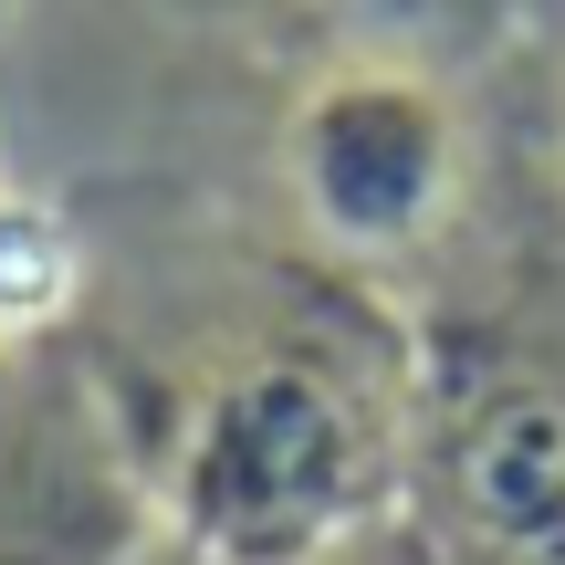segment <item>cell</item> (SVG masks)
Masks as SVG:
<instances>
[{
    "label": "cell",
    "mask_w": 565,
    "mask_h": 565,
    "mask_svg": "<svg viewBox=\"0 0 565 565\" xmlns=\"http://www.w3.org/2000/svg\"><path fill=\"white\" fill-rule=\"evenodd\" d=\"M158 513L210 565H303L387 513V429L335 356L263 345L200 387Z\"/></svg>",
    "instance_id": "cell-1"
},
{
    "label": "cell",
    "mask_w": 565,
    "mask_h": 565,
    "mask_svg": "<svg viewBox=\"0 0 565 565\" xmlns=\"http://www.w3.org/2000/svg\"><path fill=\"white\" fill-rule=\"evenodd\" d=\"M282 179L335 252H408L440 231L450 189H461V126H450L440 84L398 74V63H345L294 105Z\"/></svg>",
    "instance_id": "cell-2"
},
{
    "label": "cell",
    "mask_w": 565,
    "mask_h": 565,
    "mask_svg": "<svg viewBox=\"0 0 565 565\" xmlns=\"http://www.w3.org/2000/svg\"><path fill=\"white\" fill-rule=\"evenodd\" d=\"M158 534V482L95 429V408L0 419V565H137Z\"/></svg>",
    "instance_id": "cell-3"
},
{
    "label": "cell",
    "mask_w": 565,
    "mask_h": 565,
    "mask_svg": "<svg viewBox=\"0 0 565 565\" xmlns=\"http://www.w3.org/2000/svg\"><path fill=\"white\" fill-rule=\"evenodd\" d=\"M450 492L503 565H565V377H503L450 429Z\"/></svg>",
    "instance_id": "cell-4"
},
{
    "label": "cell",
    "mask_w": 565,
    "mask_h": 565,
    "mask_svg": "<svg viewBox=\"0 0 565 565\" xmlns=\"http://www.w3.org/2000/svg\"><path fill=\"white\" fill-rule=\"evenodd\" d=\"M74 303V242H63L53 210L0 200V356H11L21 324H53Z\"/></svg>",
    "instance_id": "cell-5"
},
{
    "label": "cell",
    "mask_w": 565,
    "mask_h": 565,
    "mask_svg": "<svg viewBox=\"0 0 565 565\" xmlns=\"http://www.w3.org/2000/svg\"><path fill=\"white\" fill-rule=\"evenodd\" d=\"M303 565H450V545L419 524V513H398V503H387L377 524L335 534V545H324V555H303Z\"/></svg>",
    "instance_id": "cell-6"
},
{
    "label": "cell",
    "mask_w": 565,
    "mask_h": 565,
    "mask_svg": "<svg viewBox=\"0 0 565 565\" xmlns=\"http://www.w3.org/2000/svg\"><path fill=\"white\" fill-rule=\"evenodd\" d=\"M11 398H21V377H11V356H0V419H11Z\"/></svg>",
    "instance_id": "cell-7"
}]
</instances>
